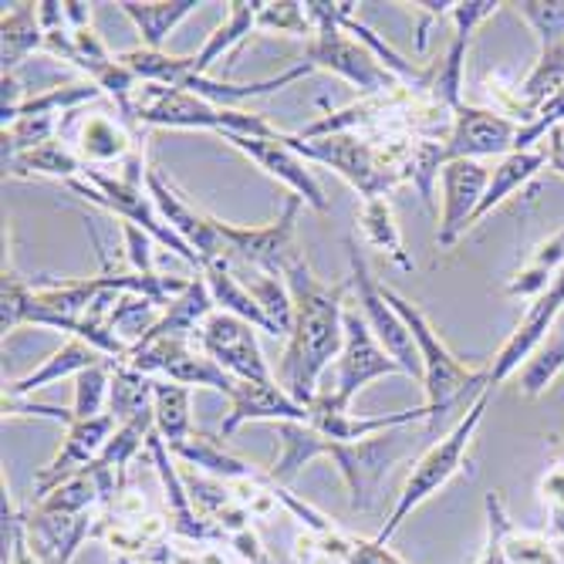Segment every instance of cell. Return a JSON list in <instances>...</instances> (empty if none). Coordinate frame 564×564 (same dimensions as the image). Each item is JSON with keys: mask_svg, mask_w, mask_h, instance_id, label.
Masks as SVG:
<instances>
[{"mask_svg": "<svg viewBox=\"0 0 564 564\" xmlns=\"http://www.w3.org/2000/svg\"><path fill=\"white\" fill-rule=\"evenodd\" d=\"M284 281L294 297V328L281 355L278 382L294 402L312 409L322 392V372L345 345V288L318 281L307 258L291 264Z\"/></svg>", "mask_w": 564, "mask_h": 564, "instance_id": "1", "label": "cell"}, {"mask_svg": "<svg viewBox=\"0 0 564 564\" xmlns=\"http://www.w3.org/2000/svg\"><path fill=\"white\" fill-rule=\"evenodd\" d=\"M413 426L402 430H389L369 440H355V443H338L322 436L315 426L307 423H278V436H281V456L278 464L268 470L278 484H291L301 467H307L318 456H332L335 467L348 487V503L351 510H376L379 507V494H382V480L389 477V470L413 453L416 440L409 436Z\"/></svg>", "mask_w": 564, "mask_h": 564, "instance_id": "2", "label": "cell"}, {"mask_svg": "<svg viewBox=\"0 0 564 564\" xmlns=\"http://www.w3.org/2000/svg\"><path fill=\"white\" fill-rule=\"evenodd\" d=\"M288 145L301 160L335 170L362 199H376V196H389L402 183H413L420 135L335 132V135L301 142L288 132Z\"/></svg>", "mask_w": 564, "mask_h": 564, "instance_id": "3", "label": "cell"}, {"mask_svg": "<svg viewBox=\"0 0 564 564\" xmlns=\"http://www.w3.org/2000/svg\"><path fill=\"white\" fill-rule=\"evenodd\" d=\"M386 301L399 312V318L405 322L409 335H413L420 358H423V392H426V409H430V426L440 423L443 413L464 399L467 392H484L490 389V376L487 369H474L464 358L453 355L449 345L440 338V332L433 328V322L423 315V307L416 301H409L402 294H395L392 288H382Z\"/></svg>", "mask_w": 564, "mask_h": 564, "instance_id": "4", "label": "cell"}, {"mask_svg": "<svg viewBox=\"0 0 564 564\" xmlns=\"http://www.w3.org/2000/svg\"><path fill=\"white\" fill-rule=\"evenodd\" d=\"M351 8L355 4H348V0H345V4H332V0H307L304 11L315 24V37L304 41V58L301 62H307L315 72L322 68V72L338 75L341 82H348V85H355L358 91H362V98L402 85L362 41H355L341 28V14L351 11Z\"/></svg>", "mask_w": 564, "mask_h": 564, "instance_id": "5", "label": "cell"}, {"mask_svg": "<svg viewBox=\"0 0 564 564\" xmlns=\"http://www.w3.org/2000/svg\"><path fill=\"white\" fill-rule=\"evenodd\" d=\"M490 395H494V389H484V392L467 405V413L459 416V423H456L443 440H436V443L416 459L413 470H409V477H405V484H402V494H399L395 507L389 510V518H386L382 531L376 534V541L389 544L392 534H395L409 518H413V510H416V507H423L433 494H440L459 470H464V464H467V449H470V443H474V436H477V430H480V423H484V416H487Z\"/></svg>", "mask_w": 564, "mask_h": 564, "instance_id": "6", "label": "cell"}, {"mask_svg": "<svg viewBox=\"0 0 564 564\" xmlns=\"http://www.w3.org/2000/svg\"><path fill=\"white\" fill-rule=\"evenodd\" d=\"M135 119H139V126L207 129L217 135H253V139H281L284 135L261 112L224 109L193 91L166 88V85H142L135 91Z\"/></svg>", "mask_w": 564, "mask_h": 564, "instance_id": "7", "label": "cell"}, {"mask_svg": "<svg viewBox=\"0 0 564 564\" xmlns=\"http://www.w3.org/2000/svg\"><path fill=\"white\" fill-rule=\"evenodd\" d=\"M68 189H75L78 196H85L88 203H95V207L109 210V214L119 217L122 224H135L139 230H145L152 240H156L160 247H170V250L176 253V258H183L196 274L203 271L199 253H196L186 240H180V237L173 234V227L160 217L156 203H152V196H149L145 186H132V183H126L119 173L112 176V173H106V170H91V166H85V173H82L78 180H72Z\"/></svg>", "mask_w": 564, "mask_h": 564, "instance_id": "8", "label": "cell"}, {"mask_svg": "<svg viewBox=\"0 0 564 564\" xmlns=\"http://www.w3.org/2000/svg\"><path fill=\"white\" fill-rule=\"evenodd\" d=\"M304 210V199L294 193H284V207L281 214L264 224V227H237L224 224L217 217V234L227 247V261H240L253 268L258 274L268 278H284L291 264H297L304 253L297 247V217Z\"/></svg>", "mask_w": 564, "mask_h": 564, "instance_id": "9", "label": "cell"}, {"mask_svg": "<svg viewBox=\"0 0 564 564\" xmlns=\"http://www.w3.org/2000/svg\"><path fill=\"white\" fill-rule=\"evenodd\" d=\"M345 247H348V261H351V288H355L358 312H362V318L369 322L372 335L389 351L392 362L402 369V376L423 382V358H420V348H416L413 335H409V328L399 318L395 307L386 301L382 284L372 278V271H369V264L362 258V250H358V243L348 237Z\"/></svg>", "mask_w": 564, "mask_h": 564, "instance_id": "10", "label": "cell"}, {"mask_svg": "<svg viewBox=\"0 0 564 564\" xmlns=\"http://www.w3.org/2000/svg\"><path fill=\"white\" fill-rule=\"evenodd\" d=\"M119 362H129L132 369H139L142 376H163L170 382H180L186 389H214L220 395H234L237 379L227 376L214 358L203 351L199 345H193V338H156L135 345L126 358Z\"/></svg>", "mask_w": 564, "mask_h": 564, "instance_id": "11", "label": "cell"}, {"mask_svg": "<svg viewBox=\"0 0 564 564\" xmlns=\"http://www.w3.org/2000/svg\"><path fill=\"white\" fill-rule=\"evenodd\" d=\"M382 376H402V369L379 345V338L372 335L362 312H358V307H345V345H341V355H338L335 386L325 389L328 399L338 409H348L358 392H362L369 382L382 379Z\"/></svg>", "mask_w": 564, "mask_h": 564, "instance_id": "12", "label": "cell"}, {"mask_svg": "<svg viewBox=\"0 0 564 564\" xmlns=\"http://www.w3.org/2000/svg\"><path fill=\"white\" fill-rule=\"evenodd\" d=\"M193 341L237 382H268V379H274L271 366L264 362L258 328H253L250 322H243V318H237V315L214 312L207 322L196 328Z\"/></svg>", "mask_w": 564, "mask_h": 564, "instance_id": "13", "label": "cell"}, {"mask_svg": "<svg viewBox=\"0 0 564 564\" xmlns=\"http://www.w3.org/2000/svg\"><path fill=\"white\" fill-rule=\"evenodd\" d=\"M503 4L497 0H456L453 11H449V21H453V37L443 51V58L433 68V82H430V95L440 101L443 109L449 112H459L467 106L464 101V68H467V51H470V41H474V31L490 21Z\"/></svg>", "mask_w": 564, "mask_h": 564, "instance_id": "14", "label": "cell"}, {"mask_svg": "<svg viewBox=\"0 0 564 564\" xmlns=\"http://www.w3.org/2000/svg\"><path fill=\"white\" fill-rule=\"evenodd\" d=\"M145 189H149L152 203H156L160 217L173 227V234L180 240H186L199 253L203 264L227 258V247H224V240L217 234V217L203 214L196 203H189L166 173H160L156 166H152L149 176H145Z\"/></svg>", "mask_w": 564, "mask_h": 564, "instance_id": "15", "label": "cell"}, {"mask_svg": "<svg viewBox=\"0 0 564 564\" xmlns=\"http://www.w3.org/2000/svg\"><path fill=\"white\" fill-rule=\"evenodd\" d=\"M227 145H234L237 152L264 170L268 176H274L288 193L301 196L304 207H312L318 214H328V199L322 183L315 180V173L307 170V160H301L297 152L288 145V132L281 139H253V135H224Z\"/></svg>", "mask_w": 564, "mask_h": 564, "instance_id": "16", "label": "cell"}, {"mask_svg": "<svg viewBox=\"0 0 564 564\" xmlns=\"http://www.w3.org/2000/svg\"><path fill=\"white\" fill-rule=\"evenodd\" d=\"M561 312H564V271L551 281V288H547L541 297H534V304L528 307V315L521 318L518 332L510 335V338L503 341V348L494 355V362H490V369H487L490 389H497L500 382H507V379L514 376V372L528 362V358L551 338V332H554Z\"/></svg>", "mask_w": 564, "mask_h": 564, "instance_id": "17", "label": "cell"}, {"mask_svg": "<svg viewBox=\"0 0 564 564\" xmlns=\"http://www.w3.org/2000/svg\"><path fill=\"white\" fill-rule=\"evenodd\" d=\"M440 183H443V217L436 227V247L449 250L474 227V217L490 183V170L477 160H449L440 173Z\"/></svg>", "mask_w": 564, "mask_h": 564, "instance_id": "18", "label": "cell"}, {"mask_svg": "<svg viewBox=\"0 0 564 564\" xmlns=\"http://www.w3.org/2000/svg\"><path fill=\"white\" fill-rule=\"evenodd\" d=\"M116 430H119V420L112 413L95 416V420H75L65 430L62 449L34 474V500L47 497L55 487H62L65 480H72L85 467H91L95 459L101 456V449H106V443L112 440Z\"/></svg>", "mask_w": 564, "mask_h": 564, "instance_id": "19", "label": "cell"}, {"mask_svg": "<svg viewBox=\"0 0 564 564\" xmlns=\"http://www.w3.org/2000/svg\"><path fill=\"white\" fill-rule=\"evenodd\" d=\"M521 126L494 109L464 106L453 116V129L446 135V160H490V156H510L518 145Z\"/></svg>", "mask_w": 564, "mask_h": 564, "instance_id": "20", "label": "cell"}, {"mask_svg": "<svg viewBox=\"0 0 564 564\" xmlns=\"http://www.w3.org/2000/svg\"><path fill=\"white\" fill-rule=\"evenodd\" d=\"M58 139H65L78 152V160L91 170L126 163L135 149H142L139 139L122 126V119L101 116V112L82 116V109H75L62 119Z\"/></svg>", "mask_w": 564, "mask_h": 564, "instance_id": "21", "label": "cell"}, {"mask_svg": "<svg viewBox=\"0 0 564 564\" xmlns=\"http://www.w3.org/2000/svg\"><path fill=\"white\" fill-rule=\"evenodd\" d=\"M230 402V413L224 416L220 433L234 436L243 423H312V409L294 402L278 379L268 382H237Z\"/></svg>", "mask_w": 564, "mask_h": 564, "instance_id": "22", "label": "cell"}, {"mask_svg": "<svg viewBox=\"0 0 564 564\" xmlns=\"http://www.w3.org/2000/svg\"><path fill=\"white\" fill-rule=\"evenodd\" d=\"M24 531L37 564H72L78 547L91 538L98 514H47V510L21 507Z\"/></svg>", "mask_w": 564, "mask_h": 564, "instance_id": "23", "label": "cell"}, {"mask_svg": "<svg viewBox=\"0 0 564 564\" xmlns=\"http://www.w3.org/2000/svg\"><path fill=\"white\" fill-rule=\"evenodd\" d=\"M416 423H430V409L416 405V409H399V413H379V416H355L348 409H338L328 392H318V399L312 402V423L322 436L338 440V443H355V440H369L389 430H402V426H416Z\"/></svg>", "mask_w": 564, "mask_h": 564, "instance_id": "24", "label": "cell"}, {"mask_svg": "<svg viewBox=\"0 0 564 564\" xmlns=\"http://www.w3.org/2000/svg\"><path fill=\"white\" fill-rule=\"evenodd\" d=\"M106 362H112V358H106L98 348H91L85 338L68 335V338H65V345H62L58 351H51L37 369H31L24 379H14L11 386H4V395L28 399L31 392H37V389H44V386H51V382L68 379V376L75 379V376H82L85 369L106 366Z\"/></svg>", "mask_w": 564, "mask_h": 564, "instance_id": "25", "label": "cell"}, {"mask_svg": "<svg viewBox=\"0 0 564 564\" xmlns=\"http://www.w3.org/2000/svg\"><path fill=\"white\" fill-rule=\"evenodd\" d=\"M203 281H207L210 294H214V304H217V312H227V315H237L243 322H250L258 332L271 335V338H281L278 328L271 325V318L261 312V304L258 297L250 294V288L234 274L230 261L220 258V261H210V264H203Z\"/></svg>", "mask_w": 564, "mask_h": 564, "instance_id": "26", "label": "cell"}, {"mask_svg": "<svg viewBox=\"0 0 564 564\" xmlns=\"http://www.w3.org/2000/svg\"><path fill=\"white\" fill-rule=\"evenodd\" d=\"M214 312H217L214 294H210L207 281H203V274H196V278L189 281V288H186L180 297H173V301L166 304V312H163V318L156 322V328H152L139 345L156 341V338H193L196 328H199L203 322H207Z\"/></svg>", "mask_w": 564, "mask_h": 564, "instance_id": "27", "label": "cell"}, {"mask_svg": "<svg viewBox=\"0 0 564 564\" xmlns=\"http://www.w3.org/2000/svg\"><path fill=\"white\" fill-rule=\"evenodd\" d=\"M544 166H547V152H544V145H538V149H514L510 156H503V160L490 170V183H487V193H484V199H480V210H477V217H474V227H477L484 217H490L507 196H514L528 180H534Z\"/></svg>", "mask_w": 564, "mask_h": 564, "instance_id": "28", "label": "cell"}, {"mask_svg": "<svg viewBox=\"0 0 564 564\" xmlns=\"http://www.w3.org/2000/svg\"><path fill=\"white\" fill-rule=\"evenodd\" d=\"M196 0H156V4H139V0H122L119 11L135 24L142 47L163 51L166 37L196 11Z\"/></svg>", "mask_w": 564, "mask_h": 564, "instance_id": "29", "label": "cell"}, {"mask_svg": "<svg viewBox=\"0 0 564 564\" xmlns=\"http://www.w3.org/2000/svg\"><path fill=\"white\" fill-rule=\"evenodd\" d=\"M37 47H44L37 4H4V18H0V65H4V75H18V65Z\"/></svg>", "mask_w": 564, "mask_h": 564, "instance_id": "30", "label": "cell"}, {"mask_svg": "<svg viewBox=\"0 0 564 564\" xmlns=\"http://www.w3.org/2000/svg\"><path fill=\"white\" fill-rule=\"evenodd\" d=\"M358 230H362L366 243L376 247V250H382L395 268L416 271V261L409 258V250L402 243V230L395 224V210H392L389 196L362 199V210H358Z\"/></svg>", "mask_w": 564, "mask_h": 564, "instance_id": "31", "label": "cell"}, {"mask_svg": "<svg viewBox=\"0 0 564 564\" xmlns=\"http://www.w3.org/2000/svg\"><path fill=\"white\" fill-rule=\"evenodd\" d=\"M227 21L203 41V47L193 55V78L199 75H210V68L227 55V51H234L240 41H247L250 31H258V8L261 0H253V4H243V0H234V4H227Z\"/></svg>", "mask_w": 564, "mask_h": 564, "instance_id": "32", "label": "cell"}, {"mask_svg": "<svg viewBox=\"0 0 564 564\" xmlns=\"http://www.w3.org/2000/svg\"><path fill=\"white\" fill-rule=\"evenodd\" d=\"M8 176H47V180H78L85 173V163L78 160V152L65 142V139H51L31 152H21V156L4 163Z\"/></svg>", "mask_w": 564, "mask_h": 564, "instance_id": "33", "label": "cell"}, {"mask_svg": "<svg viewBox=\"0 0 564 564\" xmlns=\"http://www.w3.org/2000/svg\"><path fill=\"white\" fill-rule=\"evenodd\" d=\"M561 271H564V230H557L554 237H547L531 253V261L514 278H510L507 294L510 297H541Z\"/></svg>", "mask_w": 564, "mask_h": 564, "instance_id": "34", "label": "cell"}, {"mask_svg": "<svg viewBox=\"0 0 564 564\" xmlns=\"http://www.w3.org/2000/svg\"><path fill=\"white\" fill-rule=\"evenodd\" d=\"M152 416H156V433L166 440V446L183 443L193 433L189 389L170 379H156L152 382Z\"/></svg>", "mask_w": 564, "mask_h": 564, "instance_id": "35", "label": "cell"}, {"mask_svg": "<svg viewBox=\"0 0 564 564\" xmlns=\"http://www.w3.org/2000/svg\"><path fill=\"white\" fill-rule=\"evenodd\" d=\"M112 369V389H109V413L119 423H129L135 416L152 413V376H142L129 362H109Z\"/></svg>", "mask_w": 564, "mask_h": 564, "instance_id": "36", "label": "cell"}, {"mask_svg": "<svg viewBox=\"0 0 564 564\" xmlns=\"http://www.w3.org/2000/svg\"><path fill=\"white\" fill-rule=\"evenodd\" d=\"M564 88V44L554 47H541V58L534 62V68L528 72V78L518 85V98L524 112L534 119L538 109L547 98H554Z\"/></svg>", "mask_w": 564, "mask_h": 564, "instance_id": "37", "label": "cell"}, {"mask_svg": "<svg viewBox=\"0 0 564 564\" xmlns=\"http://www.w3.org/2000/svg\"><path fill=\"white\" fill-rule=\"evenodd\" d=\"M561 369H564V332H551V338L518 369V386L524 395L534 399L557 379Z\"/></svg>", "mask_w": 564, "mask_h": 564, "instance_id": "38", "label": "cell"}, {"mask_svg": "<svg viewBox=\"0 0 564 564\" xmlns=\"http://www.w3.org/2000/svg\"><path fill=\"white\" fill-rule=\"evenodd\" d=\"M247 288H250L253 297H258L261 312L271 318V325L278 328V335L288 338L291 328H294V297H291V291H288V281H284V278L258 274L253 281H247Z\"/></svg>", "mask_w": 564, "mask_h": 564, "instance_id": "39", "label": "cell"}, {"mask_svg": "<svg viewBox=\"0 0 564 564\" xmlns=\"http://www.w3.org/2000/svg\"><path fill=\"white\" fill-rule=\"evenodd\" d=\"M258 31H271V34H291V37H315V24L307 18L304 4L297 0H261L258 8Z\"/></svg>", "mask_w": 564, "mask_h": 564, "instance_id": "40", "label": "cell"}, {"mask_svg": "<svg viewBox=\"0 0 564 564\" xmlns=\"http://www.w3.org/2000/svg\"><path fill=\"white\" fill-rule=\"evenodd\" d=\"M109 389H112V369L109 366H95V369H85L82 376H75V405H72L75 420L106 416Z\"/></svg>", "mask_w": 564, "mask_h": 564, "instance_id": "41", "label": "cell"}, {"mask_svg": "<svg viewBox=\"0 0 564 564\" xmlns=\"http://www.w3.org/2000/svg\"><path fill=\"white\" fill-rule=\"evenodd\" d=\"M514 8L531 24L541 47L564 44V0H551V4H544V0H524V4H514Z\"/></svg>", "mask_w": 564, "mask_h": 564, "instance_id": "42", "label": "cell"}, {"mask_svg": "<svg viewBox=\"0 0 564 564\" xmlns=\"http://www.w3.org/2000/svg\"><path fill=\"white\" fill-rule=\"evenodd\" d=\"M4 564H37L24 531L21 507H14L8 490H4Z\"/></svg>", "mask_w": 564, "mask_h": 564, "instance_id": "43", "label": "cell"}, {"mask_svg": "<svg viewBox=\"0 0 564 564\" xmlns=\"http://www.w3.org/2000/svg\"><path fill=\"white\" fill-rule=\"evenodd\" d=\"M507 528H510V518H507L503 497L497 490H490L487 494V547H484V557L477 564H510L503 554V531Z\"/></svg>", "mask_w": 564, "mask_h": 564, "instance_id": "44", "label": "cell"}, {"mask_svg": "<svg viewBox=\"0 0 564 564\" xmlns=\"http://www.w3.org/2000/svg\"><path fill=\"white\" fill-rule=\"evenodd\" d=\"M538 490H541V500L551 510V531L564 544V459H557V464L541 477Z\"/></svg>", "mask_w": 564, "mask_h": 564, "instance_id": "45", "label": "cell"}, {"mask_svg": "<svg viewBox=\"0 0 564 564\" xmlns=\"http://www.w3.org/2000/svg\"><path fill=\"white\" fill-rule=\"evenodd\" d=\"M122 240H126V261L135 274H145L152 278L156 271H152V247H156V240H152L145 230H139L135 224H122Z\"/></svg>", "mask_w": 564, "mask_h": 564, "instance_id": "46", "label": "cell"}, {"mask_svg": "<svg viewBox=\"0 0 564 564\" xmlns=\"http://www.w3.org/2000/svg\"><path fill=\"white\" fill-rule=\"evenodd\" d=\"M345 564H405L399 554L389 551V544L382 541H366V538H351V551L345 557Z\"/></svg>", "mask_w": 564, "mask_h": 564, "instance_id": "47", "label": "cell"}, {"mask_svg": "<svg viewBox=\"0 0 564 564\" xmlns=\"http://www.w3.org/2000/svg\"><path fill=\"white\" fill-rule=\"evenodd\" d=\"M544 152H547V166L557 176H564V129L561 126L544 135Z\"/></svg>", "mask_w": 564, "mask_h": 564, "instance_id": "48", "label": "cell"}, {"mask_svg": "<svg viewBox=\"0 0 564 564\" xmlns=\"http://www.w3.org/2000/svg\"><path fill=\"white\" fill-rule=\"evenodd\" d=\"M65 21L72 31H82L91 24V8L88 4H78V0H65Z\"/></svg>", "mask_w": 564, "mask_h": 564, "instance_id": "49", "label": "cell"}, {"mask_svg": "<svg viewBox=\"0 0 564 564\" xmlns=\"http://www.w3.org/2000/svg\"><path fill=\"white\" fill-rule=\"evenodd\" d=\"M116 564H149V561H129V557H119Z\"/></svg>", "mask_w": 564, "mask_h": 564, "instance_id": "50", "label": "cell"}, {"mask_svg": "<svg viewBox=\"0 0 564 564\" xmlns=\"http://www.w3.org/2000/svg\"><path fill=\"white\" fill-rule=\"evenodd\" d=\"M294 564H301V561H294Z\"/></svg>", "mask_w": 564, "mask_h": 564, "instance_id": "51", "label": "cell"}]
</instances>
